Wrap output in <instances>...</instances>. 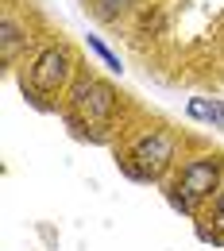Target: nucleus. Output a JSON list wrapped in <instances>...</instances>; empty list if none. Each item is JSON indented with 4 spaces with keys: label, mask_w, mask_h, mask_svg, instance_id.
I'll list each match as a JSON object with an SVG mask.
<instances>
[{
    "label": "nucleus",
    "mask_w": 224,
    "mask_h": 251,
    "mask_svg": "<svg viewBox=\"0 0 224 251\" xmlns=\"http://www.w3.org/2000/svg\"><path fill=\"white\" fill-rule=\"evenodd\" d=\"M170 158H174V139L166 131H151V135H143L135 143L128 174L131 178H159L162 170L170 166Z\"/></svg>",
    "instance_id": "f257e3e1"
},
{
    "label": "nucleus",
    "mask_w": 224,
    "mask_h": 251,
    "mask_svg": "<svg viewBox=\"0 0 224 251\" xmlns=\"http://www.w3.org/2000/svg\"><path fill=\"white\" fill-rule=\"evenodd\" d=\"M217 182H221V162H217V158H193L190 166L182 170V182H178L182 193H174V205L190 213L193 201L209 197V193L217 189Z\"/></svg>",
    "instance_id": "f03ea898"
},
{
    "label": "nucleus",
    "mask_w": 224,
    "mask_h": 251,
    "mask_svg": "<svg viewBox=\"0 0 224 251\" xmlns=\"http://www.w3.org/2000/svg\"><path fill=\"white\" fill-rule=\"evenodd\" d=\"M74 108H77L89 124H100V120H108V116H112L116 97H112L108 85H100V81H81V85L74 89Z\"/></svg>",
    "instance_id": "7ed1b4c3"
},
{
    "label": "nucleus",
    "mask_w": 224,
    "mask_h": 251,
    "mask_svg": "<svg viewBox=\"0 0 224 251\" xmlns=\"http://www.w3.org/2000/svg\"><path fill=\"white\" fill-rule=\"evenodd\" d=\"M66 77H70V58H66V50H58V47L43 50L39 62H35V70H31V81L43 89V93H54Z\"/></svg>",
    "instance_id": "20e7f679"
},
{
    "label": "nucleus",
    "mask_w": 224,
    "mask_h": 251,
    "mask_svg": "<svg viewBox=\"0 0 224 251\" xmlns=\"http://www.w3.org/2000/svg\"><path fill=\"white\" fill-rule=\"evenodd\" d=\"M190 116H197V120H217V124H224V104L193 97V100H190Z\"/></svg>",
    "instance_id": "39448f33"
},
{
    "label": "nucleus",
    "mask_w": 224,
    "mask_h": 251,
    "mask_svg": "<svg viewBox=\"0 0 224 251\" xmlns=\"http://www.w3.org/2000/svg\"><path fill=\"white\" fill-rule=\"evenodd\" d=\"M89 47H93V54H100V58H104V66H108V70H116V74L124 70V66H120V58H116V54H112L100 39H93V35H89Z\"/></svg>",
    "instance_id": "423d86ee"
},
{
    "label": "nucleus",
    "mask_w": 224,
    "mask_h": 251,
    "mask_svg": "<svg viewBox=\"0 0 224 251\" xmlns=\"http://www.w3.org/2000/svg\"><path fill=\"white\" fill-rule=\"evenodd\" d=\"M217 224H221V228H224V193H221V197H217Z\"/></svg>",
    "instance_id": "0eeeda50"
}]
</instances>
